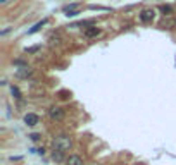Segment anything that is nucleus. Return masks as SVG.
I'll return each instance as SVG.
<instances>
[{"label": "nucleus", "instance_id": "f257e3e1", "mask_svg": "<svg viewBox=\"0 0 176 165\" xmlns=\"http://www.w3.org/2000/svg\"><path fill=\"white\" fill-rule=\"evenodd\" d=\"M71 146H73V139L67 134H61L54 139V150H59V152L66 153L71 150Z\"/></svg>", "mask_w": 176, "mask_h": 165}, {"label": "nucleus", "instance_id": "6e6552de", "mask_svg": "<svg viewBox=\"0 0 176 165\" xmlns=\"http://www.w3.org/2000/svg\"><path fill=\"white\" fill-rule=\"evenodd\" d=\"M45 24H47V19H43V21H42V22H36V24H35V26H33V28H31V29L28 31V33H30V35H33V33H36V31H38V29H40V28H42V26H45Z\"/></svg>", "mask_w": 176, "mask_h": 165}, {"label": "nucleus", "instance_id": "423d86ee", "mask_svg": "<svg viewBox=\"0 0 176 165\" xmlns=\"http://www.w3.org/2000/svg\"><path fill=\"white\" fill-rule=\"evenodd\" d=\"M64 12L67 14V16H76V14H79V4H69L64 7Z\"/></svg>", "mask_w": 176, "mask_h": 165}, {"label": "nucleus", "instance_id": "f03ea898", "mask_svg": "<svg viewBox=\"0 0 176 165\" xmlns=\"http://www.w3.org/2000/svg\"><path fill=\"white\" fill-rule=\"evenodd\" d=\"M64 113H66V112H64V109L55 107V105L49 109V115H50L52 121H62V119H64Z\"/></svg>", "mask_w": 176, "mask_h": 165}, {"label": "nucleus", "instance_id": "f8f14e48", "mask_svg": "<svg viewBox=\"0 0 176 165\" xmlns=\"http://www.w3.org/2000/svg\"><path fill=\"white\" fill-rule=\"evenodd\" d=\"M38 50H40V47L36 45V47H31V48H28V50H26V53H35V52H38Z\"/></svg>", "mask_w": 176, "mask_h": 165}, {"label": "nucleus", "instance_id": "9b49d317", "mask_svg": "<svg viewBox=\"0 0 176 165\" xmlns=\"http://www.w3.org/2000/svg\"><path fill=\"white\" fill-rule=\"evenodd\" d=\"M10 91H12V95L16 96V98H21V93H19V90H18L16 86H12V88H10Z\"/></svg>", "mask_w": 176, "mask_h": 165}, {"label": "nucleus", "instance_id": "0eeeda50", "mask_svg": "<svg viewBox=\"0 0 176 165\" xmlns=\"http://www.w3.org/2000/svg\"><path fill=\"white\" fill-rule=\"evenodd\" d=\"M67 165H85V162L79 155H71L67 158Z\"/></svg>", "mask_w": 176, "mask_h": 165}, {"label": "nucleus", "instance_id": "7ed1b4c3", "mask_svg": "<svg viewBox=\"0 0 176 165\" xmlns=\"http://www.w3.org/2000/svg\"><path fill=\"white\" fill-rule=\"evenodd\" d=\"M155 17V10L154 9H143L140 12V21L142 22H152Z\"/></svg>", "mask_w": 176, "mask_h": 165}, {"label": "nucleus", "instance_id": "20e7f679", "mask_svg": "<svg viewBox=\"0 0 176 165\" xmlns=\"http://www.w3.org/2000/svg\"><path fill=\"white\" fill-rule=\"evenodd\" d=\"M38 122H40V117L36 113H26V115H24V124H26L28 127H35Z\"/></svg>", "mask_w": 176, "mask_h": 165}, {"label": "nucleus", "instance_id": "9d476101", "mask_svg": "<svg viewBox=\"0 0 176 165\" xmlns=\"http://www.w3.org/2000/svg\"><path fill=\"white\" fill-rule=\"evenodd\" d=\"M62 156H64V153H62V152H59V150H54V160L61 162V160H62Z\"/></svg>", "mask_w": 176, "mask_h": 165}, {"label": "nucleus", "instance_id": "39448f33", "mask_svg": "<svg viewBox=\"0 0 176 165\" xmlns=\"http://www.w3.org/2000/svg\"><path fill=\"white\" fill-rule=\"evenodd\" d=\"M100 33H102V29H100V28H97V26H92V28H86L83 35L86 36V38H95V36H98Z\"/></svg>", "mask_w": 176, "mask_h": 165}, {"label": "nucleus", "instance_id": "1a4fd4ad", "mask_svg": "<svg viewBox=\"0 0 176 165\" xmlns=\"http://www.w3.org/2000/svg\"><path fill=\"white\" fill-rule=\"evenodd\" d=\"M31 74V69L30 67H22L21 71H18V76L19 78H26V76H30Z\"/></svg>", "mask_w": 176, "mask_h": 165}, {"label": "nucleus", "instance_id": "ddd939ff", "mask_svg": "<svg viewBox=\"0 0 176 165\" xmlns=\"http://www.w3.org/2000/svg\"><path fill=\"white\" fill-rule=\"evenodd\" d=\"M30 138H31V139H33V141H36V139H40V136H38V134H31V136H30Z\"/></svg>", "mask_w": 176, "mask_h": 165}, {"label": "nucleus", "instance_id": "4468645a", "mask_svg": "<svg viewBox=\"0 0 176 165\" xmlns=\"http://www.w3.org/2000/svg\"><path fill=\"white\" fill-rule=\"evenodd\" d=\"M7 2H9V0H2V4H7Z\"/></svg>", "mask_w": 176, "mask_h": 165}]
</instances>
